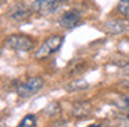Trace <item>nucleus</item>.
<instances>
[{
	"label": "nucleus",
	"instance_id": "nucleus-10",
	"mask_svg": "<svg viewBox=\"0 0 129 127\" xmlns=\"http://www.w3.org/2000/svg\"><path fill=\"white\" fill-rule=\"evenodd\" d=\"M128 110H129V103H128Z\"/></svg>",
	"mask_w": 129,
	"mask_h": 127
},
{
	"label": "nucleus",
	"instance_id": "nucleus-2",
	"mask_svg": "<svg viewBox=\"0 0 129 127\" xmlns=\"http://www.w3.org/2000/svg\"><path fill=\"white\" fill-rule=\"evenodd\" d=\"M6 46H9L13 50H18V52H28L32 50L35 48V41L32 38L26 37V35H10L6 39Z\"/></svg>",
	"mask_w": 129,
	"mask_h": 127
},
{
	"label": "nucleus",
	"instance_id": "nucleus-7",
	"mask_svg": "<svg viewBox=\"0 0 129 127\" xmlns=\"http://www.w3.org/2000/svg\"><path fill=\"white\" fill-rule=\"evenodd\" d=\"M36 126V116L35 115H26L25 117H22V120L18 123L17 127H35Z\"/></svg>",
	"mask_w": 129,
	"mask_h": 127
},
{
	"label": "nucleus",
	"instance_id": "nucleus-5",
	"mask_svg": "<svg viewBox=\"0 0 129 127\" xmlns=\"http://www.w3.org/2000/svg\"><path fill=\"white\" fill-rule=\"evenodd\" d=\"M104 29H106V32L112 35L123 34L129 29V20H110L104 23Z\"/></svg>",
	"mask_w": 129,
	"mask_h": 127
},
{
	"label": "nucleus",
	"instance_id": "nucleus-6",
	"mask_svg": "<svg viewBox=\"0 0 129 127\" xmlns=\"http://www.w3.org/2000/svg\"><path fill=\"white\" fill-rule=\"evenodd\" d=\"M81 18H82L81 13H79L78 10H68V11H65L64 14H62V17L60 18V24H61V27H64V28L71 29L81 23Z\"/></svg>",
	"mask_w": 129,
	"mask_h": 127
},
{
	"label": "nucleus",
	"instance_id": "nucleus-1",
	"mask_svg": "<svg viewBox=\"0 0 129 127\" xmlns=\"http://www.w3.org/2000/svg\"><path fill=\"white\" fill-rule=\"evenodd\" d=\"M62 42H64V38L61 35H51V37L46 38L43 41V43L39 46V49L35 52V59L42 60V59H46V57L51 56V55L56 53L61 48Z\"/></svg>",
	"mask_w": 129,
	"mask_h": 127
},
{
	"label": "nucleus",
	"instance_id": "nucleus-4",
	"mask_svg": "<svg viewBox=\"0 0 129 127\" xmlns=\"http://www.w3.org/2000/svg\"><path fill=\"white\" fill-rule=\"evenodd\" d=\"M58 3L60 0H35L31 4V10L38 13V14L47 15L56 11L57 7H58Z\"/></svg>",
	"mask_w": 129,
	"mask_h": 127
},
{
	"label": "nucleus",
	"instance_id": "nucleus-3",
	"mask_svg": "<svg viewBox=\"0 0 129 127\" xmlns=\"http://www.w3.org/2000/svg\"><path fill=\"white\" fill-rule=\"evenodd\" d=\"M43 87H45V80L40 78V77H32V78L26 80L25 82L18 85L17 94L21 98H29V96L38 94Z\"/></svg>",
	"mask_w": 129,
	"mask_h": 127
},
{
	"label": "nucleus",
	"instance_id": "nucleus-8",
	"mask_svg": "<svg viewBox=\"0 0 129 127\" xmlns=\"http://www.w3.org/2000/svg\"><path fill=\"white\" fill-rule=\"evenodd\" d=\"M117 9H118V13L122 17L129 18V0H119Z\"/></svg>",
	"mask_w": 129,
	"mask_h": 127
},
{
	"label": "nucleus",
	"instance_id": "nucleus-9",
	"mask_svg": "<svg viewBox=\"0 0 129 127\" xmlns=\"http://www.w3.org/2000/svg\"><path fill=\"white\" fill-rule=\"evenodd\" d=\"M89 127H101V126H100V124H90Z\"/></svg>",
	"mask_w": 129,
	"mask_h": 127
}]
</instances>
